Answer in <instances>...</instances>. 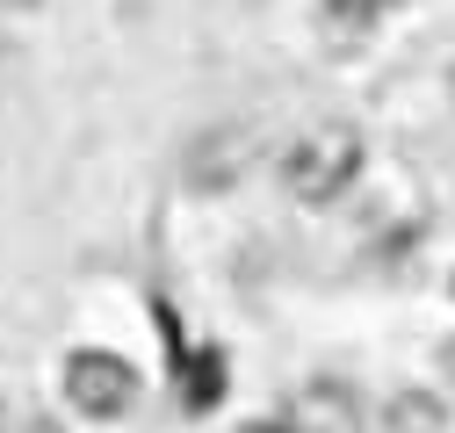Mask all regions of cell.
Returning <instances> with one entry per match:
<instances>
[{
	"label": "cell",
	"instance_id": "cell-8",
	"mask_svg": "<svg viewBox=\"0 0 455 433\" xmlns=\"http://www.w3.org/2000/svg\"><path fill=\"white\" fill-rule=\"evenodd\" d=\"M22 433H59V426H51V419H36V426H22Z\"/></svg>",
	"mask_w": 455,
	"mask_h": 433
},
{
	"label": "cell",
	"instance_id": "cell-2",
	"mask_svg": "<svg viewBox=\"0 0 455 433\" xmlns=\"http://www.w3.org/2000/svg\"><path fill=\"white\" fill-rule=\"evenodd\" d=\"M66 405L87 419H116L138 405V368L108 347H73L66 354Z\"/></svg>",
	"mask_w": 455,
	"mask_h": 433
},
{
	"label": "cell",
	"instance_id": "cell-9",
	"mask_svg": "<svg viewBox=\"0 0 455 433\" xmlns=\"http://www.w3.org/2000/svg\"><path fill=\"white\" fill-rule=\"evenodd\" d=\"M246 433H290V426H246Z\"/></svg>",
	"mask_w": 455,
	"mask_h": 433
},
{
	"label": "cell",
	"instance_id": "cell-4",
	"mask_svg": "<svg viewBox=\"0 0 455 433\" xmlns=\"http://www.w3.org/2000/svg\"><path fill=\"white\" fill-rule=\"evenodd\" d=\"M290 433H362V405L339 390V383H311L290 405Z\"/></svg>",
	"mask_w": 455,
	"mask_h": 433
},
{
	"label": "cell",
	"instance_id": "cell-7",
	"mask_svg": "<svg viewBox=\"0 0 455 433\" xmlns=\"http://www.w3.org/2000/svg\"><path fill=\"white\" fill-rule=\"evenodd\" d=\"M325 8H332V15H339V22H369V15H376V8H383V0H325Z\"/></svg>",
	"mask_w": 455,
	"mask_h": 433
},
{
	"label": "cell",
	"instance_id": "cell-6",
	"mask_svg": "<svg viewBox=\"0 0 455 433\" xmlns=\"http://www.w3.org/2000/svg\"><path fill=\"white\" fill-rule=\"evenodd\" d=\"M217 390H224V375H217V354H196V361H181V405H217Z\"/></svg>",
	"mask_w": 455,
	"mask_h": 433
},
{
	"label": "cell",
	"instance_id": "cell-5",
	"mask_svg": "<svg viewBox=\"0 0 455 433\" xmlns=\"http://www.w3.org/2000/svg\"><path fill=\"white\" fill-rule=\"evenodd\" d=\"M390 433H448V412H441V398H427V390L390 398Z\"/></svg>",
	"mask_w": 455,
	"mask_h": 433
},
{
	"label": "cell",
	"instance_id": "cell-1",
	"mask_svg": "<svg viewBox=\"0 0 455 433\" xmlns=\"http://www.w3.org/2000/svg\"><path fill=\"white\" fill-rule=\"evenodd\" d=\"M355 174H362V130H347V123H318L282 152V188L297 202H311V209L332 202Z\"/></svg>",
	"mask_w": 455,
	"mask_h": 433
},
{
	"label": "cell",
	"instance_id": "cell-3",
	"mask_svg": "<svg viewBox=\"0 0 455 433\" xmlns=\"http://www.w3.org/2000/svg\"><path fill=\"white\" fill-rule=\"evenodd\" d=\"M246 159H253V145L239 138V130H210L196 152H188V188H232L239 174H246Z\"/></svg>",
	"mask_w": 455,
	"mask_h": 433
}]
</instances>
